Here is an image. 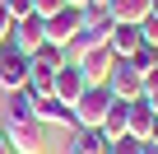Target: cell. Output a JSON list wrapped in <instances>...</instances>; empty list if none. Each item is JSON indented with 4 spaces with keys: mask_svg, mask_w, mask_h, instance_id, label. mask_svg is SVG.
I'll return each instance as SVG.
<instances>
[{
    "mask_svg": "<svg viewBox=\"0 0 158 154\" xmlns=\"http://www.w3.org/2000/svg\"><path fill=\"white\" fill-rule=\"evenodd\" d=\"M74 65L84 70V80H89V84H107V75H112L116 56H112L107 42H93V47H79V51H74Z\"/></svg>",
    "mask_w": 158,
    "mask_h": 154,
    "instance_id": "obj_1",
    "label": "cell"
},
{
    "mask_svg": "<svg viewBox=\"0 0 158 154\" xmlns=\"http://www.w3.org/2000/svg\"><path fill=\"white\" fill-rule=\"evenodd\" d=\"M107 89H112V98H121V103L144 98V80H139V70H135L130 56H116V65H112V75H107Z\"/></svg>",
    "mask_w": 158,
    "mask_h": 154,
    "instance_id": "obj_2",
    "label": "cell"
},
{
    "mask_svg": "<svg viewBox=\"0 0 158 154\" xmlns=\"http://www.w3.org/2000/svg\"><path fill=\"white\" fill-rule=\"evenodd\" d=\"M42 28H47V42L51 47H70L79 37V28H84V10H79V5H65L51 19H42Z\"/></svg>",
    "mask_w": 158,
    "mask_h": 154,
    "instance_id": "obj_3",
    "label": "cell"
},
{
    "mask_svg": "<svg viewBox=\"0 0 158 154\" xmlns=\"http://www.w3.org/2000/svg\"><path fill=\"white\" fill-rule=\"evenodd\" d=\"M112 108V89L107 84H89L84 94L74 98V121L79 126H102V112Z\"/></svg>",
    "mask_w": 158,
    "mask_h": 154,
    "instance_id": "obj_4",
    "label": "cell"
},
{
    "mask_svg": "<svg viewBox=\"0 0 158 154\" xmlns=\"http://www.w3.org/2000/svg\"><path fill=\"white\" fill-rule=\"evenodd\" d=\"M5 135H10L14 154H47V126H42L37 117H28V121H10Z\"/></svg>",
    "mask_w": 158,
    "mask_h": 154,
    "instance_id": "obj_5",
    "label": "cell"
},
{
    "mask_svg": "<svg viewBox=\"0 0 158 154\" xmlns=\"http://www.w3.org/2000/svg\"><path fill=\"white\" fill-rule=\"evenodd\" d=\"M23 84H28V56H23L14 42H5V47H0V89L14 94V89H23Z\"/></svg>",
    "mask_w": 158,
    "mask_h": 154,
    "instance_id": "obj_6",
    "label": "cell"
},
{
    "mask_svg": "<svg viewBox=\"0 0 158 154\" xmlns=\"http://www.w3.org/2000/svg\"><path fill=\"white\" fill-rule=\"evenodd\" d=\"M5 42H14L23 56H33V51L47 42V28H42L37 14H28V19H14V24H10V37H5Z\"/></svg>",
    "mask_w": 158,
    "mask_h": 154,
    "instance_id": "obj_7",
    "label": "cell"
},
{
    "mask_svg": "<svg viewBox=\"0 0 158 154\" xmlns=\"http://www.w3.org/2000/svg\"><path fill=\"white\" fill-rule=\"evenodd\" d=\"M33 117H37L42 126H65V131H74V126H79V121H74V108H65L56 94H37Z\"/></svg>",
    "mask_w": 158,
    "mask_h": 154,
    "instance_id": "obj_8",
    "label": "cell"
},
{
    "mask_svg": "<svg viewBox=\"0 0 158 154\" xmlns=\"http://www.w3.org/2000/svg\"><path fill=\"white\" fill-rule=\"evenodd\" d=\"M84 89H89V80H84V70H79L74 61H65V65L56 70V80H51V94H56L65 108H74V98L84 94Z\"/></svg>",
    "mask_w": 158,
    "mask_h": 154,
    "instance_id": "obj_9",
    "label": "cell"
},
{
    "mask_svg": "<svg viewBox=\"0 0 158 154\" xmlns=\"http://www.w3.org/2000/svg\"><path fill=\"white\" fill-rule=\"evenodd\" d=\"M107 145H112V140L102 135V126H74L65 154H107Z\"/></svg>",
    "mask_w": 158,
    "mask_h": 154,
    "instance_id": "obj_10",
    "label": "cell"
},
{
    "mask_svg": "<svg viewBox=\"0 0 158 154\" xmlns=\"http://www.w3.org/2000/svg\"><path fill=\"white\" fill-rule=\"evenodd\" d=\"M153 117H158V112H153V108H149L144 98H135V103H130V117H126V135H135L139 145H149V131H153Z\"/></svg>",
    "mask_w": 158,
    "mask_h": 154,
    "instance_id": "obj_11",
    "label": "cell"
},
{
    "mask_svg": "<svg viewBox=\"0 0 158 154\" xmlns=\"http://www.w3.org/2000/svg\"><path fill=\"white\" fill-rule=\"evenodd\" d=\"M107 47H112V56H135L144 42H139V24H116L112 28V37H107Z\"/></svg>",
    "mask_w": 158,
    "mask_h": 154,
    "instance_id": "obj_12",
    "label": "cell"
},
{
    "mask_svg": "<svg viewBox=\"0 0 158 154\" xmlns=\"http://www.w3.org/2000/svg\"><path fill=\"white\" fill-rule=\"evenodd\" d=\"M107 14L112 24H139L149 19V0H107Z\"/></svg>",
    "mask_w": 158,
    "mask_h": 154,
    "instance_id": "obj_13",
    "label": "cell"
},
{
    "mask_svg": "<svg viewBox=\"0 0 158 154\" xmlns=\"http://www.w3.org/2000/svg\"><path fill=\"white\" fill-rule=\"evenodd\" d=\"M126 117H130V103L112 98V108L102 112V135H107V140H121V135H126Z\"/></svg>",
    "mask_w": 158,
    "mask_h": 154,
    "instance_id": "obj_14",
    "label": "cell"
},
{
    "mask_svg": "<svg viewBox=\"0 0 158 154\" xmlns=\"http://www.w3.org/2000/svg\"><path fill=\"white\" fill-rule=\"evenodd\" d=\"M33 103H37V94H33L28 84H23V89H14V94H10V103H5V108H10V121H28V117H33Z\"/></svg>",
    "mask_w": 158,
    "mask_h": 154,
    "instance_id": "obj_15",
    "label": "cell"
},
{
    "mask_svg": "<svg viewBox=\"0 0 158 154\" xmlns=\"http://www.w3.org/2000/svg\"><path fill=\"white\" fill-rule=\"evenodd\" d=\"M139 149H144V145H139L135 135H121V140H112V145H107V154H139Z\"/></svg>",
    "mask_w": 158,
    "mask_h": 154,
    "instance_id": "obj_16",
    "label": "cell"
},
{
    "mask_svg": "<svg viewBox=\"0 0 158 154\" xmlns=\"http://www.w3.org/2000/svg\"><path fill=\"white\" fill-rule=\"evenodd\" d=\"M139 42L144 47H158V19H139Z\"/></svg>",
    "mask_w": 158,
    "mask_h": 154,
    "instance_id": "obj_17",
    "label": "cell"
},
{
    "mask_svg": "<svg viewBox=\"0 0 158 154\" xmlns=\"http://www.w3.org/2000/svg\"><path fill=\"white\" fill-rule=\"evenodd\" d=\"M56 10H65V0H33V14L37 19H51Z\"/></svg>",
    "mask_w": 158,
    "mask_h": 154,
    "instance_id": "obj_18",
    "label": "cell"
},
{
    "mask_svg": "<svg viewBox=\"0 0 158 154\" xmlns=\"http://www.w3.org/2000/svg\"><path fill=\"white\" fill-rule=\"evenodd\" d=\"M5 14L10 19H28L33 14V0H5Z\"/></svg>",
    "mask_w": 158,
    "mask_h": 154,
    "instance_id": "obj_19",
    "label": "cell"
},
{
    "mask_svg": "<svg viewBox=\"0 0 158 154\" xmlns=\"http://www.w3.org/2000/svg\"><path fill=\"white\" fill-rule=\"evenodd\" d=\"M149 89H158V65H153V70H144V94H149Z\"/></svg>",
    "mask_w": 158,
    "mask_h": 154,
    "instance_id": "obj_20",
    "label": "cell"
},
{
    "mask_svg": "<svg viewBox=\"0 0 158 154\" xmlns=\"http://www.w3.org/2000/svg\"><path fill=\"white\" fill-rule=\"evenodd\" d=\"M10 24H14V19H10L5 10H0V42H5V37H10Z\"/></svg>",
    "mask_w": 158,
    "mask_h": 154,
    "instance_id": "obj_21",
    "label": "cell"
},
{
    "mask_svg": "<svg viewBox=\"0 0 158 154\" xmlns=\"http://www.w3.org/2000/svg\"><path fill=\"white\" fill-rule=\"evenodd\" d=\"M0 154H14V145H10V135H5V126H0Z\"/></svg>",
    "mask_w": 158,
    "mask_h": 154,
    "instance_id": "obj_22",
    "label": "cell"
},
{
    "mask_svg": "<svg viewBox=\"0 0 158 154\" xmlns=\"http://www.w3.org/2000/svg\"><path fill=\"white\" fill-rule=\"evenodd\" d=\"M144 103H149V108L158 112V89H149V94H144Z\"/></svg>",
    "mask_w": 158,
    "mask_h": 154,
    "instance_id": "obj_23",
    "label": "cell"
},
{
    "mask_svg": "<svg viewBox=\"0 0 158 154\" xmlns=\"http://www.w3.org/2000/svg\"><path fill=\"white\" fill-rule=\"evenodd\" d=\"M65 5H79V10H84V5H107V0H65Z\"/></svg>",
    "mask_w": 158,
    "mask_h": 154,
    "instance_id": "obj_24",
    "label": "cell"
},
{
    "mask_svg": "<svg viewBox=\"0 0 158 154\" xmlns=\"http://www.w3.org/2000/svg\"><path fill=\"white\" fill-rule=\"evenodd\" d=\"M149 19H158V0H149Z\"/></svg>",
    "mask_w": 158,
    "mask_h": 154,
    "instance_id": "obj_25",
    "label": "cell"
},
{
    "mask_svg": "<svg viewBox=\"0 0 158 154\" xmlns=\"http://www.w3.org/2000/svg\"><path fill=\"white\" fill-rule=\"evenodd\" d=\"M139 154H158V145H144V149H139Z\"/></svg>",
    "mask_w": 158,
    "mask_h": 154,
    "instance_id": "obj_26",
    "label": "cell"
},
{
    "mask_svg": "<svg viewBox=\"0 0 158 154\" xmlns=\"http://www.w3.org/2000/svg\"><path fill=\"white\" fill-rule=\"evenodd\" d=\"M0 47H5V42H0Z\"/></svg>",
    "mask_w": 158,
    "mask_h": 154,
    "instance_id": "obj_27",
    "label": "cell"
}]
</instances>
